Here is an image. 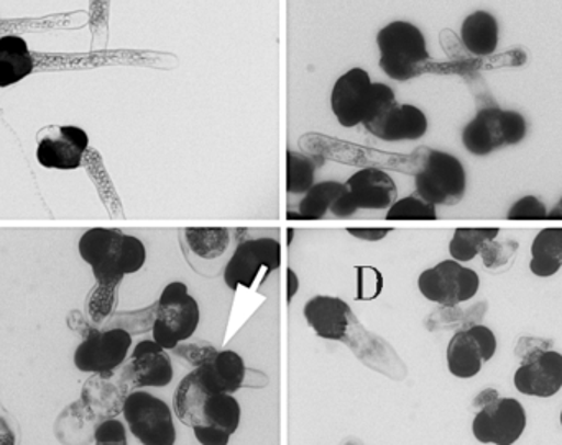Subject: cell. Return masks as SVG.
<instances>
[{
	"label": "cell",
	"mask_w": 562,
	"mask_h": 445,
	"mask_svg": "<svg viewBox=\"0 0 562 445\" xmlns=\"http://www.w3.org/2000/svg\"><path fill=\"white\" fill-rule=\"evenodd\" d=\"M501 229L487 227V229H456L451 242H449V255L459 263H469L481 255L482 247L491 240L498 239Z\"/></svg>",
	"instance_id": "cell-31"
},
{
	"label": "cell",
	"mask_w": 562,
	"mask_h": 445,
	"mask_svg": "<svg viewBox=\"0 0 562 445\" xmlns=\"http://www.w3.org/2000/svg\"><path fill=\"white\" fill-rule=\"evenodd\" d=\"M240 232L227 227H188L181 230L180 242L188 263L201 275H207V269L214 273L220 263L226 266L227 255Z\"/></svg>",
	"instance_id": "cell-13"
},
{
	"label": "cell",
	"mask_w": 562,
	"mask_h": 445,
	"mask_svg": "<svg viewBox=\"0 0 562 445\" xmlns=\"http://www.w3.org/2000/svg\"><path fill=\"white\" fill-rule=\"evenodd\" d=\"M380 49V68L395 81H409L425 72L429 61L428 46L422 30L415 23H389L376 35Z\"/></svg>",
	"instance_id": "cell-2"
},
{
	"label": "cell",
	"mask_w": 562,
	"mask_h": 445,
	"mask_svg": "<svg viewBox=\"0 0 562 445\" xmlns=\"http://www.w3.org/2000/svg\"><path fill=\"white\" fill-rule=\"evenodd\" d=\"M518 250H520V243L517 240L495 239L482 247L479 256H481L485 269L491 270V272H504V270L514 265Z\"/></svg>",
	"instance_id": "cell-36"
},
{
	"label": "cell",
	"mask_w": 562,
	"mask_h": 445,
	"mask_svg": "<svg viewBox=\"0 0 562 445\" xmlns=\"http://www.w3.org/2000/svg\"><path fill=\"white\" fill-rule=\"evenodd\" d=\"M200 322V305L190 295L187 283H170L158 298L151 339L165 351H173L196 334Z\"/></svg>",
	"instance_id": "cell-3"
},
{
	"label": "cell",
	"mask_w": 562,
	"mask_h": 445,
	"mask_svg": "<svg viewBox=\"0 0 562 445\" xmlns=\"http://www.w3.org/2000/svg\"><path fill=\"white\" fill-rule=\"evenodd\" d=\"M119 288L115 286L98 285L89 293L88 315L95 324H104L115 312Z\"/></svg>",
	"instance_id": "cell-37"
},
{
	"label": "cell",
	"mask_w": 562,
	"mask_h": 445,
	"mask_svg": "<svg viewBox=\"0 0 562 445\" xmlns=\"http://www.w3.org/2000/svg\"><path fill=\"white\" fill-rule=\"evenodd\" d=\"M515 390L530 398L557 397L562 388V354L561 352H543L538 357L520 364L514 375Z\"/></svg>",
	"instance_id": "cell-18"
},
{
	"label": "cell",
	"mask_w": 562,
	"mask_h": 445,
	"mask_svg": "<svg viewBox=\"0 0 562 445\" xmlns=\"http://www.w3.org/2000/svg\"><path fill=\"white\" fill-rule=\"evenodd\" d=\"M416 194L432 206H456L468 190L464 164L454 155L431 150L415 174Z\"/></svg>",
	"instance_id": "cell-5"
},
{
	"label": "cell",
	"mask_w": 562,
	"mask_h": 445,
	"mask_svg": "<svg viewBox=\"0 0 562 445\" xmlns=\"http://www.w3.org/2000/svg\"><path fill=\"white\" fill-rule=\"evenodd\" d=\"M122 372L132 391L168 387L175 377L168 351L160 347L154 339H145L135 345L131 362Z\"/></svg>",
	"instance_id": "cell-15"
},
{
	"label": "cell",
	"mask_w": 562,
	"mask_h": 445,
	"mask_svg": "<svg viewBox=\"0 0 562 445\" xmlns=\"http://www.w3.org/2000/svg\"><path fill=\"white\" fill-rule=\"evenodd\" d=\"M344 344L349 345L356 357L362 364H366L370 370L380 372V374L393 378H395L393 372L405 374V365L402 364L392 345L383 339L370 334L357 322V319H353L352 324H350Z\"/></svg>",
	"instance_id": "cell-24"
},
{
	"label": "cell",
	"mask_w": 562,
	"mask_h": 445,
	"mask_svg": "<svg viewBox=\"0 0 562 445\" xmlns=\"http://www.w3.org/2000/svg\"><path fill=\"white\" fill-rule=\"evenodd\" d=\"M502 397L501 391L495 390V388H485L481 393H477V397L472 401V410L477 413V411L484 410L488 404L495 403L498 398Z\"/></svg>",
	"instance_id": "cell-46"
},
{
	"label": "cell",
	"mask_w": 562,
	"mask_h": 445,
	"mask_svg": "<svg viewBox=\"0 0 562 445\" xmlns=\"http://www.w3.org/2000/svg\"><path fill=\"white\" fill-rule=\"evenodd\" d=\"M314 164L310 155L288 151L286 153V191L288 194H306L314 186Z\"/></svg>",
	"instance_id": "cell-32"
},
{
	"label": "cell",
	"mask_w": 562,
	"mask_h": 445,
	"mask_svg": "<svg viewBox=\"0 0 562 445\" xmlns=\"http://www.w3.org/2000/svg\"><path fill=\"white\" fill-rule=\"evenodd\" d=\"M293 229H288V243H291V240H293Z\"/></svg>",
	"instance_id": "cell-49"
},
{
	"label": "cell",
	"mask_w": 562,
	"mask_h": 445,
	"mask_svg": "<svg viewBox=\"0 0 562 445\" xmlns=\"http://www.w3.org/2000/svg\"><path fill=\"white\" fill-rule=\"evenodd\" d=\"M147 262V249L138 237L119 232L108 255L98 265L91 266L95 283L119 288L125 276L140 272Z\"/></svg>",
	"instance_id": "cell-16"
},
{
	"label": "cell",
	"mask_w": 562,
	"mask_h": 445,
	"mask_svg": "<svg viewBox=\"0 0 562 445\" xmlns=\"http://www.w3.org/2000/svg\"><path fill=\"white\" fill-rule=\"evenodd\" d=\"M243 420V408L234 395L217 393L207 398L200 426L193 430L201 445H229Z\"/></svg>",
	"instance_id": "cell-19"
},
{
	"label": "cell",
	"mask_w": 562,
	"mask_h": 445,
	"mask_svg": "<svg viewBox=\"0 0 562 445\" xmlns=\"http://www.w3.org/2000/svg\"><path fill=\"white\" fill-rule=\"evenodd\" d=\"M300 292V278H297L296 272L293 270H286V303L290 305L293 301L294 296Z\"/></svg>",
	"instance_id": "cell-47"
},
{
	"label": "cell",
	"mask_w": 562,
	"mask_h": 445,
	"mask_svg": "<svg viewBox=\"0 0 562 445\" xmlns=\"http://www.w3.org/2000/svg\"><path fill=\"white\" fill-rule=\"evenodd\" d=\"M441 45L442 49L448 53L451 61H464V59L474 58V56L469 53V49L465 48L462 39L459 38L452 30H442Z\"/></svg>",
	"instance_id": "cell-43"
},
{
	"label": "cell",
	"mask_w": 562,
	"mask_h": 445,
	"mask_svg": "<svg viewBox=\"0 0 562 445\" xmlns=\"http://www.w3.org/2000/svg\"><path fill=\"white\" fill-rule=\"evenodd\" d=\"M548 207L537 196H524L512 204L508 220H547Z\"/></svg>",
	"instance_id": "cell-40"
},
{
	"label": "cell",
	"mask_w": 562,
	"mask_h": 445,
	"mask_svg": "<svg viewBox=\"0 0 562 445\" xmlns=\"http://www.w3.org/2000/svg\"><path fill=\"white\" fill-rule=\"evenodd\" d=\"M303 316L317 338L334 342H344L356 319L350 306L337 296H314L304 305Z\"/></svg>",
	"instance_id": "cell-20"
},
{
	"label": "cell",
	"mask_w": 562,
	"mask_h": 445,
	"mask_svg": "<svg viewBox=\"0 0 562 445\" xmlns=\"http://www.w3.org/2000/svg\"><path fill=\"white\" fill-rule=\"evenodd\" d=\"M357 213L356 204L347 191L346 184L339 181H323L304 194L297 210L286 214L288 220H321L333 214L337 219H349Z\"/></svg>",
	"instance_id": "cell-17"
},
{
	"label": "cell",
	"mask_w": 562,
	"mask_h": 445,
	"mask_svg": "<svg viewBox=\"0 0 562 445\" xmlns=\"http://www.w3.org/2000/svg\"><path fill=\"white\" fill-rule=\"evenodd\" d=\"M363 127L380 140H419L428 132V117L416 105L395 102L380 117Z\"/></svg>",
	"instance_id": "cell-21"
},
{
	"label": "cell",
	"mask_w": 562,
	"mask_h": 445,
	"mask_svg": "<svg viewBox=\"0 0 562 445\" xmlns=\"http://www.w3.org/2000/svg\"><path fill=\"white\" fill-rule=\"evenodd\" d=\"M132 335L122 329H91L75 351V367L82 374H111L124 365Z\"/></svg>",
	"instance_id": "cell-11"
},
{
	"label": "cell",
	"mask_w": 562,
	"mask_h": 445,
	"mask_svg": "<svg viewBox=\"0 0 562 445\" xmlns=\"http://www.w3.org/2000/svg\"><path fill=\"white\" fill-rule=\"evenodd\" d=\"M373 101V82L369 72L352 68L334 82L330 109L342 127L363 125Z\"/></svg>",
	"instance_id": "cell-14"
},
{
	"label": "cell",
	"mask_w": 562,
	"mask_h": 445,
	"mask_svg": "<svg viewBox=\"0 0 562 445\" xmlns=\"http://www.w3.org/2000/svg\"><path fill=\"white\" fill-rule=\"evenodd\" d=\"M527 118L501 107L482 109L462 130V144L469 153L485 157L502 147H514L527 137Z\"/></svg>",
	"instance_id": "cell-4"
},
{
	"label": "cell",
	"mask_w": 562,
	"mask_h": 445,
	"mask_svg": "<svg viewBox=\"0 0 562 445\" xmlns=\"http://www.w3.org/2000/svg\"><path fill=\"white\" fill-rule=\"evenodd\" d=\"M528 426L524 404L515 398L501 397L495 403L477 411L472 421V436L485 445H515Z\"/></svg>",
	"instance_id": "cell-10"
},
{
	"label": "cell",
	"mask_w": 562,
	"mask_h": 445,
	"mask_svg": "<svg viewBox=\"0 0 562 445\" xmlns=\"http://www.w3.org/2000/svg\"><path fill=\"white\" fill-rule=\"evenodd\" d=\"M393 229L390 227H382V229H357V227H350L347 232L357 240H363V242H380V240L386 239L389 233H392Z\"/></svg>",
	"instance_id": "cell-44"
},
{
	"label": "cell",
	"mask_w": 562,
	"mask_h": 445,
	"mask_svg": "<svg viewBox=\"0 0 562 445\" xmlns=\"http://www.w3.org/2000/svg\"><path fill=\"white\" fill-rule=\"evenodd\" d=\"M562 269V227L540 230L531 243L530 272L538 278L557 276Z\"/></svg>",
	"instance_id": "cell-29"
},
{
	"label": "cell",
	"mask_w": 562,
	"mask_h": 445,
	"mask_svg": "<svg viewBox=\"0 0 562 445\" xmlns=\"http://www.w3.org/2000/svg\"><path fill=\"white\" fill-rule=\"evenodd\" d=\"M423 298L438 306H459L472 301L481 289V276L475 270L449 259L425 270L418 278Z\"/></svg>",
	"instance_id": "cell-8"
},
{
	"label": "cell",
	"mask_w": 562,
	"mask_h": 445,
	"mask_svg": "<svg viewBox=\"0 0 562 445\" xmlns=\"http://www.w3.org/2000/svg\"><path fill=\"white\" fill-rule=\"evenodd\" d=\"M122 414L132 436L142 445L177 444L171 408L155 395L144 390L132 391L125 400Z\"/></svg>",
	"instance_id": "cell-7"
},
{
	"label": "cell",
	"mask_w": 562,
	"mask_h": 445,
	"mask_svg": "<svg viewBox=\"0 0 562 445\" xmlns=\"http://www.w3.org/2000/svg\"><path fill=\"white\" fill-rule=\"evenodd\" d=\"M301 148L310 157L321 160L336 161L350 167L375 168L383 171H400V173L416 174L425 167L426 157L431 148L419 147L413 153H392V151L375 150L340 138L326 137L321 134H306L300 138Z\"/></svg>",
	"instance_id": "cell-1"
},
{
	"label": "cell",
	"mask_w": 562,
	"mask_h": 445,
	"mask_svg": "<svg viewBox=\"0 0 562 445\" xmlns=\"http://www.w3.org/2000/svg\"><path fill=\"white\" fill-rule=\"evenodd\" d=\"M357 210H389L398 199L395 181L386 171L363 168L346 181Z\"/></svg>",
	"instance_id": "cell-23"
},
{
	"label": "cell",
	"mask_w": 562,
	"mask_h": 445,
	"mask_svg": "<svg viewBox=\"0 0 562 445\" xmlns=\"http://www.w3.org/2000/svg\"><path fill=\"white\" fill-rule=\"evenodd\" d=\"M115 372L92 375L82 388V404L88 408L91 417L101 418L102 421L122 414L125 400L132 393L124 372L114 380Z\"/></svg>",
	"instance_id": "cell-22"
},
{
	"label": "cell",
	"mask_w": 562,
	"mask_h": 445,
	"mask_svg": "<svg viewBox=\"0 0 562 445\" xmlns=\"http://www.w3.org/2000/svg\"><path fill=\"white\" fill-rule=\"evenodd\" d=\"M88 147L89 137L81 127L48 125L36 135V160L48 170H78Z\"/></svg>",
	"instance_id": "cell-12"
},
{
	"label": "cell",
	"mask_w": 562,
	"mask_h": 445,
	"mask_svg": "<svg viewBox=\"0 0 562 445\" xmlns=\"http://www.w3.org/2000/svg\"><path fill=\"white\" fill-rule=\"evenodd\" d=\"M554 349L553 341L551 339L535 338V335H524L518 339L517 345H515V357L520 364L531 361V358L538 357L543 352L551 351Z\"/></svg>",
	"instance_id": "cell-42"
},
{
	"label": "cell",
	"mask_w": 562,
	"mask_h": 445,
	"mask_svg": "<svg viewBox=\"0 0 562 445\" xmlns=\"http://www.w3.org/2000/svg\"><path fill=\"white\" fill-rule=\"evenodd\" d=\"M547 220H562V197L553 209L548 210Z\"/></svg>",
	"instance_id": "cell-48"
},
{
	"label": "cell",
	"mask_w": 562,
	"mask_h": 445,
	"mask_svg": "<svg viewBox=\"0 0 562 445\" xmlns=\"http://www.w3.org/2000/svg\"><path fill=\"white\" fill-rule=\"evenodd\" d=\"M488 312V303L479 301L472 305L471 308L465 309V328H474V326L482 324L485 315Z\"/></svg>",
	"instance_id": "cell-45"
},
{
	"label": "cell",
	"mask_w": 562,
	"mask_h": 445,
	"mask_svg": "<svg viewBox=\"0 0 562 445\" xmlns=\"http://www.w3.org/2000/svg\"><path fill=\"white\" fill-rule=\"evenodd\" d=\"M498 28L497 19L491 12L477 10L469 13L461 26V39L472 56H488L497 52Z\"/></svg>",
	"instance_id": "cell-27"
},
{
	"label": "cell",
	"mask_w": 562,
	"mask_h": 445,
	"mask_svg": "<svg viewBox=\"0 0 562 445\" xmlns=\"http://www.w3.org/2000/svg\"><path fill=\"white\" fill-rule=\"evenodd\" d=\"M281 265V247L272 237L243 240L237 243L233 255L223 270L227 288H252L259 279H266Z\"/></svg>",
	"instance_id": "cell-6"
},
{
	"label": "cell",
	"mask_w": 562,
	"mask_h": 445,
	"mask_svg": "<svg viewBox=\"0 0 562 445\" xmlns=\"http://www.w3.org/2000/svg\"><path fill=\"white\" fill-rule=\"evenodd\" d=\"M155 316H157V303L138 311L114 312L102 329H122L134 338L135 334H145L154 329Z\"/></svg>",
	"instance_id": "cell-34"
},
{
	"label": "cell",
	"mask_w": 562,
	"mask_h": 445,
	"mask_svg": "<svg viewBox=\"0 0 562 445\" xmlns=\"http://www.w3.org/2000/svg\"><path fill=\"white\" fill-rule=\"evenodd\" d=\"M171 352H173L178 358H181V361L190 364L191 367L200 368L210 364L220 351H217L213 344H210V342L196 341L190 342V344H188V342H181V344H178Z\"/></svg>",
	"instance_id": "cell-39"
},
{
	"label": "cell",
	"mask_w": 562,
	"mask_h": 445,
	"mask_svg": "<svg viewBox=\"0 0 562 445\" xmlns=\"http://www.w3.org/2000/svg\"><path fill=\"white\" fill-rule=\"evenodd\" d=\"M425 324L429 332L462 331L465 328V311L459 306H439L428 316Z\"/></svg>",
	"instance_id": "cell-38"
},
{
	"label": "cell",
	"mask_w": 562,
	"mask_h": 445,
	"mask_svg": "<svg viewBox=\"0 0 562 445\" xmlns=\"http://www.w3.org/2000/svg\"><path fill=\"white\" fill-rule=\"evenodd\" d=\"M194 370L211 395H234L246 384V362L234 351H220L210 364Z\"/></svg>",
	"instance_id": "cell-25"
},
{
	"label": "cell",
	"mask_w": 562,
	"mask_h": 445,
	"mask_svg": "<svg viewBox=\"0 0 562 445\" xmlns=\"http://www.w3.org/2000/svg\"><path fill=\"white\" fill-rule=\"evenodd\" d=\"M560 423H561V426H562V410H561V414H560Z\"/></svg>",
	"instance_id": "cell-50"
},
{
	"label": "cell",
	"mask_w": 562,
	"mask_h": 445,
	"mask_svg": "<svg viewBox=\"0 0 562 445\" xmlns=\"http://www.w3.org/2000/svg\"><path fill=\"white\" fill-rule=\"evenodd\" d=\"M33 56L29 43L16 35L0 38V88H9L32 75Z\"/></svg>",
	"instance_id": "cell-28"
},
{
	"label": "cell",
	"mask_w": 562,
	"mask_h": 445,
	"mask_svg": "<svg viewBox=\"0 0 562 445\" xmlns=\"http://www.w3.org/2000/svg\"><path fill=\"white\" fill-rule=\"evenodd\" d=\"M497 349V335L487 326L479 324L454 332L446 349L449 374L459 380L477 377L484 365L495 357Z\"/></svg>",
	"instance_id": "cell-9"
},
{
	"label": "cell",
	"mask_w": 562,
	"mask_h": 445,
	"mask_svg": "<svg viewBox=\"0 0 562 445\" xmlns=\"http://www.w3.org/2000/svg\"><path fill=\"white\" fill-rule=\"evenodd\" d=\"M119 232H121L119 229H102V227L86 230L78 242V252L85 263L94 266L102 262Z\"/></svg>",
	"instance_id": "cell-33"
},
{
	"label": "cell",
	"mask_w": 562,
	"mask_h": 445,
	"mask_svg": "<svg viewBox=\"0 0 562 445\" xmlns=\"http://www.w3.org/2000/svg\"><path fill=\"white\" fill-rule=\"evenodd\" d=\"M528 55L525 49H507L504 53H494L488 56H474V58L464 59V61L432 62L428 61L425 66V72H435V75H459L471 76L479 75L482 71H494V69L520 68L527 65Z\"/></svg>",
	"instance_id": "cell-26"
},
{
	"label": "cell",
	"mask_w": 562,
	"mask_h": 445,
	"mask_svg": "<svg viewBox=\"0 0 562 445\" xmlns=\"http://www.w3.org/2000/svg\"><path fill=\"white\" fill-rule=\"evenodd\" d=\"M211 397L210 391L203 387L196 370L190 372L183 380L178 385L173 397V410L178 420L184 426L196 430L203 420L204 407H206L207 398Z\"/></svg>",
	"instance_id": "cell-30"
},
{
	"label": "cell",
	"mask_w": 562,
	"mask_h": 445,
	"mask_svg": "<svg viewBox=\"0 0 562 445\" xmlns=\"http://www.w3.org/2000/svg\"><path fill=\"white\" fill-rule=\"evenodd\" d=\"M438 210L428 201L419 197L418 194L402 197L386 210V220H436Z\"/></svg>",
	"instance_id": "cell-35"
},
{
	"label": "cell",
	"mask_w": 562,
	"mask_h": 445,
	"mask_svg": "<svg viewBox=\"0 0 562 445\" xmlns=\"http://www.w3.org/2000/svg\"><path fill=\"white\" fill-rule=\"evenodd\" d=\"M95 445H128L127 430L117 418L101 421L92 434Z\"/></svg>",
	"instance_id": "cell-41"
}]
</instances>
